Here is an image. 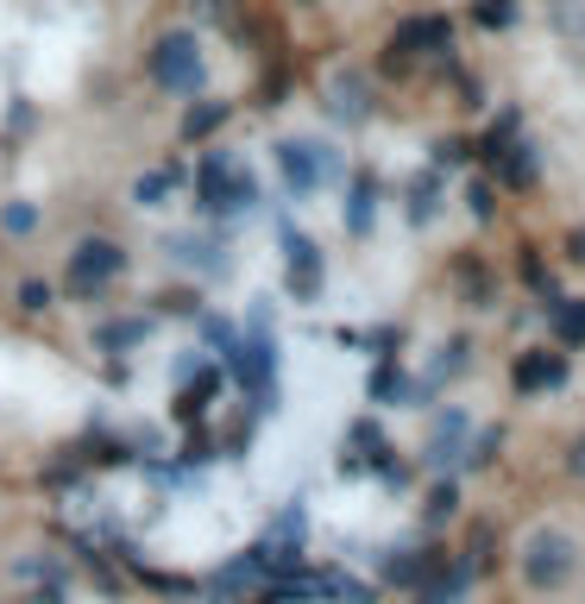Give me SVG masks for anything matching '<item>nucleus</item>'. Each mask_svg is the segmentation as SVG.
Segmentation results:
<instances>
[{"instance_id": "nucleus-1", "label": "nucleus", "mask_w": 585, "mask_h": 604, "mask_svg": "<svg viewBox=\"0 0 585 604\" xmlns=\"http://www.w3.org/2000/svg\"><path fill=\"white\" fill-rule=\"evenodd\" d=\"M258 202V183H253V171L246 164H234L227 152H208L202 157V171H195V208L208 221H220V215H246Z\"/></svg>"}, {"instance_id": "nucleus-2", "label": "nucleus", "mask_w": 585, "mask_h": 604, "mask_svg": "<svg viewBox=\"0 0 585 604\" xmlns=\"http://www.w3.org/2000/svg\"><path fill=\"white\" fill-rule=\"evenodd\" d=\"M202 44H195V32H164V39L152 44V82L157 89H171V95H202Z\"/></svg>"}, {"instance_id": "nucleus-3", "label": "nucleus", "mask_w": 585, "mask_h": 604, "mask_svg": "<svg viewBox=\"0 0 585 604\" xmlns=\"http://www.w3.org/2000/svg\"><path fill=\"white\" fill-rule=\"evenodd\" d=\"M114 277H126V253H120L114 239H82L76 253H70V277H63V290L76 296V303H89V296H101Z\"/></svg>"}, {"instance_id": "nucleus-4", "label": "nucleus", "mask_w": 585, "mask_h": 604, "mask_svg": "<svg viewBox=\"0 0 585 604\" xmlns=\"http://www.w3.org/2000/svg\"><path fill=\"white\" fill-rule=\"evenodd\" d=\"M271 152H277V171H284V183H290V195H315L321 183H333V176H340V157H333L328 145L284 139V145H271Z\"/></svg>"}, {"instance_id": "nucleus-5", "label": "nucleus", "mask_w": 585, "mask_h": 604, "mask_svg": "<svg viewBox=\"0 0 585 604\" xmlns=\"http://www.w3.org/2000/svg\"><path fill=\"white\" fill-rule=\"evenodd\" d=\"M566 573H573V542L561 529H535L523 542V580L535 592H554V585H566Z\"/></svg>"}, {"instance_id": "nucleus-6", "label": "nucleus", "mask_w": 585, "mask_h": 604, "mask_svg": "<svg viewBox=\"0 0 585 604\" xmlns=\"http://www.w3.org/2000/svg\"><path fill=\"white\" fill-rule=\"evenodd\" d=\"M277 234H284V253H290V277H284V290L296 296V303H315V296H321V246H315L309 234H296L290 221H284V227H277Z\"/></svg>"}, {"instance_id": "nucleus-7", "label": "nucleus", "mask_w": 585, "mask_h": 604, "mask_svg": "<svg viewBox=\"0 0 585 604\" xmlns=\"http://www.w3.org/2000/svg\"><path fill=\"white\" fill-rule=\"evenodd\" d=\"M422 51H453V25L441 20V13H429V20H403L397 25V39H390V63H410L422 58Z\"/></svg>"}, {"instance_id": "nucleus-8", "label": "nucleus", "mask_w": 585, "mask_h": 604, "mask_svg": "<svg viewBox=\"0 0 585 604\" xmlns=\"http://www.w3.org/2000/svg\"><path fill=\"white\" fill-rule=\"evenodd\" d=\"M220 385H227V366H202V371H189V385L176 390L171 416H176V422H202V410H208V397H220Z\"/></svg>"}, {"instance_id": "nucleus-9", "label": "nucleus", "mask_w": 585, "mask_h": 604, "mask_svg": "<svg viewBox=\"0 0 585 604\" xmlns=\"http://www.w3.org/2000/svg\"><path fill=\"white\" fill-rule=\"evenodd\" d=\"M164 253H171L176 265H195V272H227V246H220L215 234H171Z\"/></svg>"}, {"instance_id": "nucleus-10", "label": "nucleus", "mask_w": 585, "mask_h": 604, "mask_svg": "<svg viewBox=\"0 0 585 604\" xmlns=\"http://www.w3.org/2000/svg\"><path fill=\"white\" fill-rule=\"evenodd\" d=\"M510 378H516V390H554V385H566V359L561 352H523Z\"/></svg>"}, {"instance_id": "nucleus-11", "label": "nucleus", "mask_w": 585, "mask_h": 604, "mask_svg": "<svg viewBox=\"0 0 585 604\" xmlns=\"http://www.w3.org/2000/svg\"><path fill=\"white\" fill-rule=\"evenodd\" d=\"M227 114H234V101H195L176 133H183V145H202V139H215L227 126Z\"/></svg>"}, {"instance_id": "nucleus-12", "label": "nucleus", "mask_w": 585, "mask_h": 604, "mask_svg": "<svg viewBox=\"0 0 585 604\" xmlns=\"http://www.w3.org/2000/svg\"><path fill=\"white\" fill-rule=\"evenodd\" d=\"M176 183H183V164L171 157V164H157V171L138 176V183H133V202H138V208H164V202L176 195Z\"/></svg>"}, {"instance_id": "nucleus-13", "label": "nucleus", "mask_w": 585, "mask_h": 604, "mask_svg": "<svg viewBox=\"0 0 585 604\" xmlns=\"http://www.w3.org/2000/svg\"><path fill=\"white\" fill-rule=\"evenodd\" d=\"M434 566H441V554H429V547H422V554H415V547H403V554H390V561H384V580L390 585H410V592H415Z\"/></svg>"}, {"instance_id": "nucleus-14", "label": "nucleus", "mask_w": 585, "mask_h": 604, "mask_svg": "<svg viewBox=\"0 0 585 604\" xmlns=\"http://www.w3.org/2000/svg\"><path fill=\"white\" fill-rule=\"evenodd\" d=\"M460 441H466V416H460V410H448L441 422H434V434H429V453H422V460H429V467H448L453 453H460Z\"/></svg>"}, {"instance_id": "nucleus-15", "label": "nucleus", "mask_w": 585, "mask_h": 604, "mask_svg": "<svg viewBox=\"0 0 585 604\" xmlns=\"http://www.w3.org/2000/svg\"><path fill=\"white\" fill-rule=\"evenodd\" d=\"M371 215H378V183L371 176H352V195H347V234L366 239L371 234Z\"/></svg>"}, {"instance_id": "nucleus-16", "label": "nucleus", "mask_w": 585, "mask_h": 604, "mask_svg": "<svg viewBox=\"0 0 585 604\" xmlns=\"http://www.w3.org/2000/svg\"><path fill=\"white\" fill-rule=\"evenodd\" d=\"M152 334V315H126V321H101L95 328V347L101 352H126V347H138Z\"/></svg>"}, {"instance_id": "nucleus-17", "label": "nucleus", "mask_w": 585, "mask_h": 604, "mask_svg": "<svg viewBox=\"0 0 585 604\" xmlns=\"http://www.w3.org/2000/svg\"><path fill=\"white\" fill-rule=\"evenodd\" d=\"M328 108H333V120H366L371 108H366V82L359 76H333V89H328Z\"/></svg>"}, {"instance_id": "nucleus-18", "label": "nucleus", "mask_w": 585, "mask_h": 604, "mask_svg": "<svg viewBox=\"0 0 585 604\" xmlns=\"http://www.w3.org/2000/svg\"><path fill=\"white\" fill-rule=\"evenodd\" d=\"M195 321H202V340L220 352V366L234 371V359H239V328L227 321V315H195Z\"/></svg>"}, {"instance_id": "nucleus-19", "label": "nucleus", "mask_w": 585, "mask_h": 604, "mask_svg": "<svg viewBox=\"0 0 585 604\" xmlns=\"http://www.w3.org/2000/svg\"><path fill=\"white\" fill-rule=\"evenodd\" d=\"M491 164H497V176H504L510 190H528V183H535V152H528V145H504Z\"/></svg>"}, {"instance_id": "nucleus-20", "label": "nucleus", "mask_w": 585, "mask_h": 604, "mask_svg": "<svg viewBox=\"0 0 585 604\" xmlns=\"http://www.w3.org/2000/svg\"><path fill=\"white\" fill-rule=\"evenodd\" d=\"M371 397H378V403H397V397H415V385H410V378H403V371H397V366L384 359V366L371 371Z\"/></svg>"}, {"instance_id": "nucleus-21", "label": "nucleus", "mask_w": 585, "mask_h": 604, "mask_svg": "<svg viewBox=\"0 0 585 604\" xmlns=\"http://www.w3.org/2000/svg\"><path fill=\"white\" fill-rule=\"evenodd\" d=\"M547 309H554V334H561L566 347H573V340H585V303H561V296H554Z\"/></svg>"}, {"instance_id": "nucleus-22", "label": "nucleus", "mask_w": 585, "mask_h": 604, "mask_svg": "<svg viewBox=\"0 0 585 604\" xmlns=\"http://www.w3.org/2000/svg\"><path fill=\"white\" fill-rule=\"evenodd\" d=\"M89 460H95V467H133L138 453L126 448V441H107V434H95V441H89Z\"/></svg>"}, {"instance_id": "nucleus-23", "label": "nucleus", "mask_w": 585, "mask_h": 604, "mask_svg": "<svg viewBox=\"0 0 585 604\" xmlns=\"http://www.w3.org/2000/svg\"><path fill=\"white\" fill-rule=\"evenodd\" d=\"M434 190H441L434 176H415V183H410V221H415V227L434 215Z\"/></svg>"}, {"instance_id": "nucleus-24", "label": "nucleus", "mask_w": 585, "mask_h": 604, "mask_svg": "<svg viewBox=\"0 0 585 604\" xmlns=\"http://www.w3.org/2000/svg\"><path fill=\"white\" fill-rule=\"evenodd\" d=\"M472 20L491 25V32H504V25L516 20V0H479V7H472Z\"/></svg>"}, {"instance_id": "nucleus-25", "label": "nucleus", "mask_w": 585, "mask_h": 604, "mask_svg": "<svg viewBox=\"0 0 585 604\" xmlns=\"http://www.w3.org/2000/svg\"><path fill=\"white\" fill-rule=\"evenodd\" d=\"M0 227H7V234H32V227H39V208H32V202H7Z\"/></svg>"}, {"instance_id": "nucleus-26", "label": "nucleus", "mask_w": 585, "mask_h": 604, "mask_svg": "<svg viewBox=\"0 0 585 604\" xmlns=\"http://www.w3.org/2000/svg\"><path fill=\"white\" fill-rule=\"evenodd\" d=\"M453 504H460V485H453V479H441V485L429 491V523H441V516H453Z\"/></svg>"}, {"instance_id": "nucleus-27", "label": "nucleus", "mask_w": 585, "mask_h": 604, "mask_svg": "<svg viewBox=\"0 0 585 604\" xmlns=\"http://www.w3.org/2000/svg\"><path fill=\"white\" fill-rule=\"evenodd\" d=\"M20 309H25V315H44V309H51V284L25 277V284H20Z\"/></svg>"}, {"instance_id": "nucleus-28", "label": "nucleus", "mask_w": 585, "mask_h": 604, "mask_svg": "<svg viewBox=\"0 0 585 604\" xmlns=\"http://www.w3.org/2000/svg\"><path fill=\"white\" fill-rule=\"evenodd\" d=\"M460 284H466V296H472V303H479V309H485V303H491V277L479 272L472 258H466V265H460Z\"/></svg>"}, {"instance_id": "nucleus-29", "label": "nucleus", "mask_w": 585, "mask_h": 604, "mask_svg": "<svg viewBox=\"0 0 585 604\" xmlns=\"http://www.w3.org/2000/svg\"><path fill=\"white\" fill-rule=\"evenodd\" d=\"M157 303H164V309H171V315H202V303H195V290H164V296H157Z\"/></svg>"}, {"instance_id": "nucleus-30", "label": "nucleus", "mask_w": 585, "mask_h": 604, "mask_svg": "<svg viewBox=\"0 0 585 604\" xmlns=\"http://www.w3.org/2000/svg\"><path fill=\"white\" fill-rule=\"evenodd\" d=\"M466 202H472V215H479V221H491V183H472Z\"/></svg>"}, {"instance_id": "nucleus-31", "label": "nucleus", "mask_w": 585, "mask_h": 604, "mask_svg": "<svg viewBox=\"0 0 585 604\" xmlns=\"http://www.w3.org/2000/svg\"><path fill=\"white\" fill-rule=\"evenodd\" d=\"M145 585H157V592H195V580H171V573H145Z\"/></svg>"}, {"instance_id": "nucleus-32", "label": "nucleus", "mask_w": 585, "mask_h": 604, "mask_svg": "<svg viewBox=\"0 0 585 604\" xmlns=\"http://www.w3.org/2000/svg\"><path fill=\"white\" fill-rule=\"evenodd\" d=\"M434 164H466V145H460V139H448V145H434Z\"/></svg>"}, {"instance_id": "nucleus-33", "label": "nucleus", "mask_w": 585, "mask_h": 604, "mask_svg": "<svg viewBox=\"0 0 585 604\" xmlns=\"http://www.w3.org/2000/svg\"><path fill=\"white\" fill-rule=\"evenodd\" d=\"M491 453H497V434H479V448H472V453H466V460H472V467H485Z\"/></svg>"}, {"instance_id": "nucleus-34", "label": "nucleus", "mask_w": 585, "mask_h": 604, "mask_svg": "<svg viewBox=\"0 0 585 604\" xmlns=\"http://www.w3.org/2000/svg\"><path fill=\"white\" fill-rule=\"evenodd\" d=\"M566 467H573V479H585V434L573 441V460H566Z\"/></svg>"}, {"instance_id": "nucleus-35", "label": "nucleus", "mask_w": 585, "mask_h": 604, "mask_svg": "<svg viewBox=\"0 0 585 604\" xmlns=\"http://www.w3.org/2000/svg\"><path fill=\"white\" fill-rule=\"evenodd\" d=\"M573 258H579V265H585V227H579V234H573Z\"/></svg>"}]
</instances>
